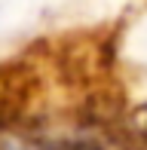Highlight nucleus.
<instances>
[{"label":"nucleus","mask_w":147,"mask_h":150,"mask_svg":"<svg viewBox=\"0 0 147 150\" xmlns=\"http://www.w3.org/2000/svg\"><path fill=\"white\" fill-rule=\"evenodd\" d=\"M52 150H101L98 144H89V141H71V144H58Z\"/></svg>","instance_id":"nucleus-1"}]
</instances>
